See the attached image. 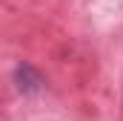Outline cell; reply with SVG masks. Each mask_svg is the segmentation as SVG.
<instances>
[{
  "instance_id": "cell-1",
  "label": "cell",
  "mask_w": 123,
  "mask_h": 121,
  "mask_svg": "<svg viewBox=\"0 0 123 121\" xmlns=\"http://www.w3.org/2000/svg\"><path fill=\"white\" fill-rule=\"evenodd\" d=\"M14 87H17V92H23V95H37V92H43V87H46V78L31 63H17L14 66Z\"/></svg>"
}]
</instances>
